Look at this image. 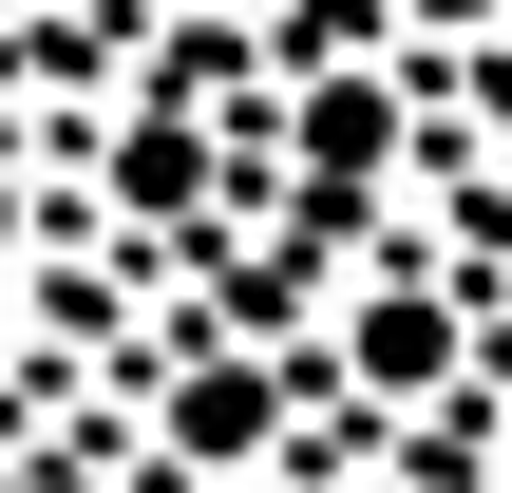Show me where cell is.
Wrapping results in <instances>:
<instances>
[{
	"label": "cell",
	"instance_id": "obj_1",
	"mask_svg": "<svg viewBox=\"0 0 512 493\" xmlns=\"http://www.w3.org/2000/svg\"><path fill=\"white\" fill-rule=\"evenodd\" d=\"M171 437H190V456H247V437H266V380H190Z\"/></svg>",
	"mask_w": 512,
	"mask_h": 493
},
{
	"label": "cell",
	"instance_id": "obj_2",
	"mask_svg": "<svg viewBox=\"0 0 512 493\" xmlns=\"http://www.w3.org/2000/svg\"><path fill=\"white\" fill-rule=\"evenodd\" d=\"M418 19H494V0H418Z\"/></svg>",
	"mask_w": 512,
	"mask_h": 493
}]
</instances>
